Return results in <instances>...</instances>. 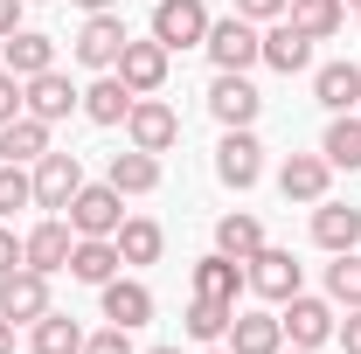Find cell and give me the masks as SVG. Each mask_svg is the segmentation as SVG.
<instances>
[{"label":"cell","instance_id":"obj_1","mask_svg":"<svg viewBox=\"0 0 361 354\" xmlns=\"http://www.w3.org/2000/svg\"><path fill=\"white\" fill-rule=\"evenodd\" d=\"M209 63L216 70H250V63H264V28L257 21H243V14H223V21H209Z\"/></svg>","mask_w":361,"mask_h":354},{"label":"cell","instance_id":"obj_2","mask_svg":"<svg viewBox=\"0 0 361 354\" xmlns=\"http://www.w3.org/2000/svg\"><path fill=\"white\" fill-rule=\"evenodd\" d=\"M153 42L167 49H202L209 42V7L202 0H153Z\"/></svg>","mask_w":361,"mask_h":354},{"label":"cell","instance_id":"obj_3","mask_svg":"<svg viewBox=\"0 0 361 354\" xmlns=\"http://www.w3.org/2000/svg\"><path fill=\"white\" fill-rule=\"evenodd\" d=\"M216 181L236 188V195L264 181V146H257L250 126H229V133H223V146H216Z\"/></svg>","mask_w":361,"mask_h":354},{"label":"cell","instance_id":"obj_4","mask_svg":"<svg viewBox=\"0 0 361 354\" xmlns=\"http://www.w3.org/2000/svg\"><path fill=\"white\" fill-rule=\"evenodd\" d=\"M77 188H84V160H77V153H56V146H49L42 160H35V209L63 216V209L77 202Z\"/></svg>","mask_w":361,"mask_h":354},{"label":"cell","instance_id":"obj_5","mask_svg":"<svg viewBox=\"0 0 361 354\" xmlns=\"http://www.w3.org/2000/svg\"><path fill=\"white\" fill-rule=\"evenodd\" d=\"M278 326H285L292 348H326L341 319H334V299H306V292H292V299L278 306Z\"/></svg>","mask_w":361,"mask_h":354},{"label":"cell","instance_id":"obj_6","mask_svg":"<svg viewBox=\"0 0 361 354\" xmlns=\"http://www.w3.org/2000/svg\"><path fill=\"white\" fill-rule=\"evenodd\" d=\"M209 111H216V126H257V111H264V90L250 84L243 70H216V84H209Z\"/></svg>","mask_w":361,"mask_h":354},{"label":"cell","instance_id":"obj_7","mask_svg":"<svg viewBox=\"0 0 361 354\" xmlns=\"http://www.w3.org/2000/svg\"><path fill=\"white\" fill-rule=\"evenodd\" d=\"M118 222H126V195L111 188V181H97V188H77V202H70V229L77 236H118Z\"/></svg>","mask_w":361,"mask_h":354},{"label":"cell","instance_id":"obj_8","mask_svg":"<svg viewBox=\"0 0 361 354\" xmlns=\"http://www.w3.org/2000/svg\"><path fill=\"white\" fill-rule=\"evenodd\" d=\"M243 278H250V292H257V299H271V306H285V299L306 285L299 257H292V250H271V243L257 250V257H243Z\"/></svg>","mask_w":361,"mask_h":354},{"label":"cell","instance_id":"obj_9","mask_svg":"<svg viewBox=\"0 0 361 354\" xmlns=\"http://www.w3.org/2000/svg\"><path fill=\"white\" fill-rule=\"evenodd\" d=\"M126 139H133L139 153H167L180 139V111L174 104H160V97H133V111H126Z\"/></svg>","mask_w":361,"mask_h":354},{"label":"cell","instance_id":"obj_10","mask_svg":"<svg viewBox=\"0 0 361 354\" xmlns=\"http://www.w3.org/2000/svg\"><path fill=\"white\" fill-rule=\"evenodd\" d=\"M49 312V278L35 264H21V271H7L0 278V319H14V326H35Z\"/></svg>","mask_w":361,"mask_h":354},{"label":"cell","instance_id":"obj_11","mask_svg":"<svg viewBox=\"0 0 361 354\" xmlns=\"http://www.w3.org/2000/svg\"><path fill=\"white\" fill-rule=\"evenodd\" d=\"M111 70H118V84L133 90V97H153V90L167 84V49L153 42V35H146V42L126 35V49H118V63H111Z\"/></svg>","mask_w":361,"mask_h":354},{"label":"cell","instance_id":"obj_12","mask_svg":"<svg viewBox=\"0 0 361 354\" xmlns=\"http://www.w3.org/2000/svg\"><path fill=\"white\" fill-rule=\"evenodd\" d=\"M118 49H126V21L104 7V14H90L84 28H77V42H70V56L84 63V70H111L118 63Z\"/></svg>","mask_w":361,"mask_h":354},{"label":"cell","instance_id":"obj_13","mask_svg":"<svg viewBox=\"0 0 361 354\" xmlns=\"http://www.w3.org/2000/svg\"><path fill=\"white\" fill-rule=\"evenodd\" d=\"M326 188H334V160L326 153H285V167H278V195L285 202H326Z\"/></svg>","mask_w":361,"mask_h":354},{"label":"cell","instance_id":"obj_14","mask_svg":"<svg viewBox=\"0 0 361 354\" xmlns=\"http://www.w3.org/2000/svg\"><path fill=\"white\" fill-rule=\"evenodd\" d=\"M21 250H28V264L42 271H70V250H77V229H70V216H42L28 236H21Z\"/></svg>","mask_w":361,"mask_h":354},{"label":"cell","instance_id":"obj_15","mask_svg":"<svg viewBox=\"0 0 361 354\" xmlns=\"http://www.w3.org/2000/svg\"><path fill=\"white\" fill-rule=\"evenodd\" d=\"M21 97H28V111H35V118H49V126H56V118H70V111H84V90L70 84L63 70L28 77V84H21Z\"/></svg>","mask_w":361,"mask_h":354},{"label":"cell","instance_id":"obj_16","mask_svg":"<svg viewBox=\"0 0 361 354\" xmlns=\"http://www.w3.org/2000/svg\"><path fill=\"white\" fill-rule=\"evenodd\" d=\"M0 70H14L21 84H28V77H42V70H56V35H35V28H14V35L0 42Z\"/></svg>","mask_w":361,"mask_h":354},{"label":"cell","instance_id":"obj_17","mask_svg":"<svg viewBox=\"0 0 361 354\" xmlns=\"http://www.w3.org/2000/svg\"><path fill=\"white\" fill-rule=\"evenodd\" d=\"M97 292H104V319L126 326V334H139V326L153 319V292H146L139 278H104Z\"/></svg>","mask_w":361,"mask_h":354},{"label":"cell","instance_id":"obj_18","mask_svg":"<svg viewBox=\"0 0 361 354\" xmlns=\"http://www.w3.org/2000/svg\"><path fill=\"white\" fill-rule=\"evenodd\" d=\"M313 243L319 250H355L361 243V209L355 202H313Z\"/></svg>","mask_w":361,"mask_h":354},{"label":"cell","instance_id":"obj_19","mask_svg":"<svg viewBox=\"0 0 361 354\" xmlns=\"http://www.w3.org/2000/svg\"><path fill=\"white\" fill-rule=\"evenodd\" d=\"M42 153H49V118L21 111V118H7V126H0V160H14V167H35Z\"/></svg>","mask_w":361,"mask_h":354},{"label":"cell","instance_id":"obj_20","mask_svg":"<svg viewBox=\"0 0 361 354\" xmlns=\"http://www.w3.org/2000/svg\"><path fill=\"white\" fill-rule=\"evenodd\" d=\"M264 63L278 77H299V70L313 63V35H299L292 21H264Z\"/></svg>","mask_w":361,"mask_h":354},{"label":"cell","instance_id":"obj_21","mask_svg":"<svg viewBox=\"0 0 361 354\" xmlns=\"http://www.w3.org/2000/svg\"><path fill=\"white\" fill-rule=\"evenodd\" d=\"M243 292H250V278H243L236 257L216 250V257H202V264H195V299H223V306H236Z\"/></svg>","mask_w":361,"mask_h":354},{"label":"cell","instance_id":"obj_22","mask_svg":"<svg viewBox=\"0 0 361 354\" xmlns=\"http://www.w3.org/2000/svg\"><path fill=\"white\" fill-rule=\"evenodd\" d=\"M229 354H285L278 312H236L229 319Z\"/></svg>","mask_w":361,"mask_h":354},{"label":"cell","instance_id":"obj_23","mask_svg":"<svg viewBox=\"0 0 361 354\" xmlns=\"http://www.w3.org/2000/svg\"><path fill=\"white\" fill-rule=\"evenodd\" d=\"M313 97L334 111V118L355 111V104H361V70H355V63H319V70H313Z\"/></svg>","mask_w":361,"mask_h":354},{"label":"cell","instance_id":"obj_24","mask_svg":"<svg viewBox=\"0 0 361 354\" xmlns=\"http://www.w3.org/2000/svg\"><path fill=\"white\" fill-rule=\"evenodd\" d=\"M285 21H292L299 35H313V42H334V35L348 28V0H292Z\"/></svg>","mask_w":361,"mask_h":354},{"label":"cell","instance_id":"obj_25","mask_svg":"<svg viewBox=\"0 0 361 354\" xmlns=\"http://www.w3.org/2000/svg\"><path fill=\"white\" fill-rule=\"evenodd\" d=\"M111 243H118V257H126V264H160V250H167V229H160L153 216H126Z\"/></svg>","mask_w":361,"mask_h":354},{"label":"cell","instance_id":"obj_26","mask_svg":"<svg viewBox=\"0 0 361 354\" xmlns=\"http://www.w3.org/2000/svg\"><path fill=\"white\" fill-rule=\"evenodd\" d=\"M118 243L111 236H77V250H70V278H84V285H104V278H118Z\"/></svg>","mask_w":361,"mask_h":354},{"label":"cell","instance_id":"obj_27","mask_svg":"<svg viewBox=\"0 0 361 354\" xmlns=\"http://www.w3.org/2000/svg\"><path fill=\"white\" fill-rule=\"evenodd\" d=\"M111 188L118 195H153L160 188V153H139V146H126V153H111Z\"/></svg>","mask_w":361,"mask_h":354},{"label":"cell","instance_id":"obj_28","mask_svg":"<svg viewBox=\"0 0 361 354\" xmlns=\"http://www.w3.org/2000/svg\"><path fill=\"white\" fill-rule=\"evenodd\" d=\"M126 111H133V90L118 84V70H104V77L84 90V118L90 126H126Z\"/></svg>","mask_w":361,"mask_h":354},{"label":"cell","instance_id":"obj_29","mask_svg":"<svg viewBox=\"0 0 361 354\" xmlns=\"http://www.w3.org/2000/svg\"><path fill=\"white\" fill-rule=\"evenodd\" d=\"M28 348H35V354H84V326H77L70 312H56V306H49L42 319L28 326Z\"/></svg>","mask_w":361,"mask_h":354},{"label":"cell","instance_id":"obj_30","mask_svg":"<svg viewBox=\"0 0 361 354\" xmlns=\"http://www.w3.org/2000/svg\"><path fill=\"white\" fill-rule=\"evenodd\" d=\"M216 250H223V257H236V264H243V257H257V250H264V222L243 216V209H236V216H223V222H216Z\"/></svg>","mask_w":361,"mask_h":354},{"label":"cell","instance_id":"obj_31","mask_svg":"<svg viewBox=\"0 0 361 354\" xmlns=\"http://www.w3.org/2000/svg\"><path fill=\"white\" fill-rule=\"evenodd\" d=\"M229 319H236V306H223V299H195V306H188V341L216 348V341L229 334Z\"/></svg>","mask_w":361,"mask_h":354},{"label":"cell","instance_id":"obj_32","mask_svg":"<svg viewBox=\"0 0 361 354\" xmlns=\"http://www.w3.org/2000/svg\"><path fill=\"white\" fill-rule=\"evenodd\" d=\"M319 153H326L334 167H361V118H355V111H341V118L326 126V139H319Z\"/></svg>","mask_w":361,"mask_h":354},{"label":"cell","instance_id":"obj_33","mask_svg":"<svg viewBox=\"0 0 361 354\" xmlns=\"http://www.w3.org/2000/svg\"><path fill=\"white\" fill-rule=\"evenodd\" d=\"M326 299L348 306V312L361 306V257L355 250H334V264H326Z\"/></svg>","mask_w":361,"mask_h":354},{"label":"cell","instance_id":"obj_34","mask_svg":"<svg viewBox=\"0 0 361 354\" xmlns=\"http://www.w3.org/2000/svg\"><path fill=\"white\" fill-rule=\"evenodd\" d=\"M14 209H35V174L14 167V160H0V222L14 216Z\"/></svg>","mask_w":361,"mask_h":354},{"label":"cell","instance_id":"obj_35","mask_svg":"<svg viewBox=\"0 0 361 354\" xmlns=\"http://www.w3.org/2000/svg\"><path fill=\"white\" fill-rule=\"evenodd\" d=\"M84 354H133V334H126V326H104V334H84Z\"/></svg>","mask_w":361,"mask_h":354},{"label":"cell","instance_id":"obj_36","mask_svg":"<svg viewBox=\"0 0 361 354\" xmlns=\"http://www.w3.org/2000/svg\"><path fill=\"white\" fill-rule=\"evenodd\" d=\"M21 111H28V97H21V77H14V70H0V126H7V118H21Z\"/></svg>","mask_w":361,"mask_h":354},{"label":"cell","instance_id":"obj_37","mask_svg":"<svg viewBox=\"0 0 361 354\" xmlns=\"http://www.w3.org/2000/svg\"><path fill=\"white\" fill-rule=\"evenodd\" d=\"M285 7H292V0H236V14L257 21V28H264V21H285Z\"/></svg>","mask_w":361,"mask_h":354},{"label":"cell","instance_id":"obj_38","mask_svg":"<svg viewBox=\"0 0 361 354\" xmlns=\"http://www.w3.org/2000/svg\"><path fill=\"white\" fill-rule=\"evenodd\" d=\"M21 264H28V250H21V236L0 222V278H7V271H21Z\"/></svg>","mask_w":361,"mask_h":354},{"label":"cell","instance_id":"obj_39","mask_svg":"<svg viewBox=\"0 0 361 354\" xmlns=\"http://www.w3.org/2000/svg\"><path fill=\"white\" fill-rule=\"evenodd\" d=\"M334 341H341V348H348V354H361V306L348 312V319H341V326H334Z\"/></svg>","mask_w":361,"mask_h":354},{"label":"cell","instance_id":"obj_40","mask_svg":"<svg viewBox=\"0 0 361 354\" xmlns=\"http://www.w3.org/2000/svg\"><path fill=\"white\" fill-rule=\"evenodd\" d=\"M21 7H28V0H0V42L21 28Z\"/></svg>","mask_w":361,"mask_h":354},{"label":"cell","instance_id":"obj_41","mask_svg":"<svg viewBox=\"0 0 361 354\" xmlns=\"http://www.w3.org/2000/svg\"><path fill=\"white\" fill-rule=\"evenodd\" d=\"M0 354H14V319H0Z\"/></svg>","mask_w":361,"mask_h":354},{"label":"cell","instance_id":"obj_42","mask_svg":"<svg viewBox=\"0 0 361 354\" xmlns=\"http://www.w3.org/2000/svg\"><path fill=\"white\" fill-rule=\"evenodd\" d=\"M77 7H84V14H104V7H111V0H77Z\"/></svg>","mask_w":361,"mask_h":354},{"label":"cell","instance_id":"obj_43","mask_svg":"<svg viewBox=\"0 0 361 354\" xmlns=\"http://www.w3.org/2000/svg\"><path fill=\"white\" fill-rule=\"evenodd\" d=\"M146 354H180V348H146Z\"/></svg>","mask_w":361,"mask_h":354},{"label":"cell","instance_id":"obj_44","mask_svg":"<svg viewBox=\"0 0 361 354\" xmlns=\"http://www.w3.org/2000/svg\"><path fill=\"white\" fill-rule=\"evenodd\" d=\"M202 354H229V348H202Z\"/></svg>","mask_w":361,"mask_h":354},{"label":"cell","instance_id":"obj_45","mask_svg":"<svg viewBox=\"0 0 361 354\" xmlns=\"http://www.w3.org/2000/svg\"><path fill=\"white\" fill-rule=\"evenodd\" d=\"M292 354H319V348H292Z\"/></svg>","mask_w":361,"mask_h":354},{"label":"cell","instance_id":"obj_46","mask_svg":"<svg viewBox=\"0 0 361 354\" xmlns=\"http://www.w3.org/2000/svg\"><path fill=\"white\" fill-rule=\"evenodd\" d=\"M348 7H361V0H348Z\"/></svg>","mask_w":361,"mask_h":354},{"label":"cell","instance_id":"obj_47","mask_svg":"<svg viewBox=\"0 0 361 354\" xmlns=\"http://www.w3.org/2000/svg\"><path fill=\"white\" fill-rule=\"evenodd\" d=\"M355 14H361V7H355Z\"/></svg>","mask_w":361,"mask_h":354}]
</instances>
